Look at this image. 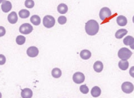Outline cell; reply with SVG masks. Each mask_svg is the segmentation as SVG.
Instances as JSON below:
<instances>
[{
	"label": "cell",
	"instance_id": "16",
	"mask_svg": "<svg viewBox=\"0 0 134 98\" xmlns=\"http://www.w3.org/2000/svg\"><path fill=\"white\" fill-rule=\"evenodd\" d=\"M57 9L58 12L60 13L65 14L67 12L68 8L66 4L62 3L58 5Z\"/></svg>",
	"mask_w": 134,
	"mask_h": 98
},
{
	"label": "cell",
	"instance_id": "11",
	"mask_svg": "<svg viewBox=\"0 0 134 98\" xmlns=\"http://www.w3.org/2000/svg\"><path fill=\"white\" fill-rule=\"evenodd\" d=\"M7 19L9 22L12 24L16 23L18 20V17L16 12H12L8 15Z\"/></svg>",
	"mask_w": 134,
	"mask_h": 98
},
{
	"label": "cell",
	"instance_id": "6",
	"mask_svg": "<svg viewBox=\"0 0 134 98\" xmlns=\"http://www.w3.org/2000/svg\"><path fill=\"white\" fill-rule=\"evenodd\" d=\"M121 87L124 92L127 94H130L133 90V85L132 83L130 82H124L122 84Z\"/></svg>",
	"mask_w": 134,
	"mask_h": 98
},
{
	"label": "cell",
	"instance_id": "13",
	"mask_svg": "<svg viewBox=\"0 0 134 98\" xmlns=\"http://www.w3.org/2000/svg\"><path fill=\"white\" fill-rule=\"evenodd\" d=\"M116 21L118 24L120 26H125L127 23L126 18L122 15H120L117 17Z\"/></svg>",
	"mask_w": 134,
	"mask_h": 98
},
{
	"label": "cell",
	"instance_id": "14",
	"mask_svg": "<svg viewBox=\"0 0 134 98\" xmlns=\"http://www.w3.org/2000/svg\"><path fill=\"white\" fill-rule=\"evenodd\" d=\"M93 68L94 70L97 73H100L103 70V64L102 62L99 61H97L94 63Z\"/></svg>",
	"mask_w": 134,
	"mask_h": 98
},
{
	"label": "cell",
	"instance_id": "26",
	"mask_svg": "<svg viewBox=\"0 0 134 98\" xmlns=\"http://www.w3.org/2000/svg\"><path fill=\"white\" fill-rule=\"evenodd\" d=\"M58 21L59 24L63 25L66 23L67 21V19L65 16H61L58 18Z\"/></svg>",
	"mask_w": 134,
	"mask_h": 98
},
{
	"label": "cell",
	"instance_id": "5",
	"mask_svg": "<svg viewBox=\"0 0 134 98\" xmlns=\"http://www.w3.org/2000/svg\"><path fill=\"white\" fill-rule=\"evenodd\" d=\"M111 12L108 8L104 7L102 8L100 10L99 16L100 19L104 20L106 18H108L111 15Z\"/></svg>",
	"mask_w": 134,
	"mask_h": 98
},
{
	"label": "cell",
	"instance_id": "9",
	"mask_svg": "<svg viewBox=\"0 0 134 98\" xmlns=\"http://www.w3.org/2000/svg\"><path fill=\"white\" fill-rule=\"evenodd\" d=\"M12 6L11 3L9 1H6L3 2L1 5L2 11L5 13H7L11 10Z\"/></svg>",
	"mask_w": 134,
	"mask_h": 98
},
{
	"label": "cell",
	"instance_id": "1",
	"mask_svg": "<svg viewBox=\"0 0 134 98\" xmlns=\"http://www.w3.org/2000/svg\"><path fill=\"white\" fill-rule=\"evenodd\" d=\"M98 23L94 20H90L87 21L85 25V30L89 35L93 36L96 34L99 30Z\"/></svg>",
	"mask_w": 134,
	"mask_h": 98
},
{
	"label": "cell",
	"instance_id": "22",
	"mask_svg": "<svg viewBox=\"0 0 134 98\" xmlns=\"http://www.w3.org/2000/svg\"><path fill=\"white\" fill-rule=\"evenodd\" d=\"M52 75L55 78H59L62 75V72L59 68H55L52 71Z\"/></svg>",
	"mask_w": 134,
	"mask_h": 98
},
{
	"label": "cell",
	"instance_id": "30",
	"mask_svg": "<svg viewBox=\"0 0 134 98\" xmlns=\"http://www.w3.org/2000/svg\"><path fill=\"white\" fill-rule=\"evenodd\" d=\"M5 0H0V3L2 2H3Z\"/></svg>",
	"mask_w": 134,
	"mask_h": 98
},
{
	"label": "cell",
	"instance_id": "25",
	"mask_svg": "<svg viewBox=\"0 0 134 98\" xmlns=\"http://www.w3.org/2000/svg\"><path fill=\"white\" fill-rule=\"evenodd\" d=\"M80 91L83 94H87L89 92V89L86 84L81 85L80 88Z\"/></svg>",
	"mask_w": 134,
	"mask_h": 98
},
{
	"label": "cell",
	"instance_id": "24",
	"mask_svg": "<svg viewBox=\"0 0 134 98\" xmlns=\"http://www.w3.org/2000/svg\"><path fill=\"white\" fill-rule=\"evenodd\" d=\"M34 5L35 3L33 0H26L25 2V5L27 8H32Z\"/></svg>",
	"mask_w": 134,
	"mask_h": 98
},
{
	"label": "cell",
	"instance_id": "27",
	"mask_svg": "<svg viewBox=\"0 0 134 98\" xmlns=\"http://www.w3.org/2000/svg\"><path fill=\"white\" fill-rule=\"evenodd\" d=\"M6 58L3 55L0 54V65L4 64L6 62Z\"/></svg>",
	"mask_w": 134,
	"mask_h": 98
},
{
	"label": "cell",
	"instance_id": "21",
	"mask_svg": "<svg viewBox=\"0 0 134 98\" xmlns=\"http://www.w3.org/2000/svg\"><path fill=\"white\" fill-rule=\"evenodd\" d=\"M19 15L20 17L22 18H26L29 17L30 12L26 9H22L19 12Z\"/></svg>",
	"mask_w": 134,
	"mask_h": 98
},
{
	"label": "cell",
	"instance_id": "20",
	"mask_svg": "<svg viewBox=\"0 0 134 98\" xmlns=\"http://www.w3.org/2000/svg\"><path fill=\"white\" fill-rule=\"evenodd\" d=\"M30 21L34 25H38L40 24L41 20L40 17L38 15H35L31 17Z\"/></svg>",
	"mask_w": 134,
	"mask_h": 98
},
{
	"label": "cell",
	"instance_id": "3",
	"mask_svg": "<svg viewBox=\"0 0 134 98\" xmlns=\"http://www.w3.org/2000/svg\"><path fill=\"white\" fill-rule=\"evenodd\" d=\"M43 23L45 27L47 28H50L53 26L55 25V19L51 15H46L43 18Z\"/></svg>",
	"mask_w": 134,
	"mask_h": 98
},
{
	"label": "cell",
	"instance_id": "4",
	"mask_svg": "<svg viewBox=\"0 0 134 98\" xmlns=\"http://www.w3.org/2000/svg\"><path fill=\"white\" fill-rule=\"evenodd\" d=\"M33 30L32 26L27 23H24L21 25L19 28V31L21 34H27L31 32Z\"/></svg>",
	"mask_w": 134,
	"mask_h": 98
},
{
	"label": "cell",
	"instance_id": "7",
	"mask_svg": "<svg viewBox=\"0 0 134 98\" xmlns=\"http://www.w3.org/2000/svg\"><path fill=\"white\" fill-rule=\"evenodd\" d=\"M72 79L75 83L77 84H80L84 82L85 77L82 73L77 72L74 74Z\"/></svg>",
	"mask_w": 134,
	"mask_h": 98
},
{
	"label": "cell",
	"instance_id": "2",
	"mask_svg": "<svg viewBox=\"0 0 134 98\" xmlns=\"http://www.w3.org/2000/svg\"><path fill=\"white\" fill-rule=\"evenodd\" d=\"M132 52L129 49L122 47L119 50L118 55L119 57L123 60H127L129 59L132 54Z\"/></svg>",
	"mask_w": 134,
	"mask_h": 98
},
{
	"label": "cell",
	"instance_id": "12",
	"mask_svg": "<svg viewBox=\"0 0 134 98\" xmlns=\"http://www.w3.org/2000/svg\"><path fill=\"white\" fill-rule=\"evenodd\" d=\"M21 95L24 98H30L32 96L33 92L32 90L28 88H25L21 89Z\"/></svg>",
	"mask_w": 134,
	"mask_h": 98
},
{
	"label": "cell",
	"instance_id": "23",
	"mask_svg": "<svg viewBox=\"0 0 134 98\" xmlns=\"http://www.w3.org/2000/svg\"><path fill=\"white\" fill-rule=\"evenodd\" d=\"M25 37L21 35L18 36L16 39V43L20 45L24 44L25 41Z\"/></svg>",
	"mask_w": 134,
	"mask_h": 98
},
{
	"label": "cell",
	"instance_id": "29",
	"mask_svg": "<svg viewBox=\"0 0 134 98\" xmlns=\"http://www.w3.org/2000/svg\"><path fill=\"white\" fill-rule=\"evenodd\" d=\"M133 66L131 68L130 70L129 71L130 74L131 76H132L133 77Z\"/></svg>",
	"mask_w": 134,
	"mask_h": 98
},
{
	"label": "cell",
	"instance_id": "17",
	"mask_svg": "<svg viewBox=\"0 0 134 98\" xmlns=\"http://www.w3.org/2000/svg\"><path fill=\"white\" fill-rule=\"evenodd\" d=\"M101 93V90L99 87L95 86L93 87L91 90L92 95L94 97L99 96Z\"/></svg>",
	"mask_w": 134,
	"mask_h": 98
},
{
	"label": "cell",
	"instance_id": "19",
	"mask_svg": "<svg viewBox=\"0 0 134 98\" xmlns=\"http://www.w3.org/2000/svg\"><path fill=\"white\" fill-rule=\"evenodd\" d=\"M128 62L126 60H121L119 62L118 66L119 68L122 70H126L129 66Z\"/></svg>",
	"mask_w": 134,
	"mask_h": 98
},
{
	"label": "cell",
	"instance_id": "31",
	"mask_svg": "<svg viewBox=\"0 0 134 98\" xmlns=\"http://www.w3.org/2000/svg\"><path fill=\"white\" fill-rule=\"evenodd\" d=\"M2 94L0 92V98H1L2 97Z\"/></svg>",
	"mask_w": 134,
	"mask_h": 98
},
{
	"label": "cell",
	"instance_id": "28",
	"mask_svg": "<svg viewBox=\"0 0 134 98\" xmlns=\"http://www.w3.org/2000/svg\"><path fill=\"white\" fill-rule=\"evenodd\" d=\"M6 33L5 30L3 27L0 26V37L4 36Z\"/></svg>",
	"mask_w": 134,
	"mask_h": 98
},
{
	"label": "cell",
	"instance_id": "8",
	"mask_svg": "<svg viewBox=\"0 0 134 98\" xmlns=\"http://www.w3.org/2000/svg\"><path fill=\"white\" fill-rule=\"evenodd\" d=\"M39 50L35 46L29 47L27 50V53L30 57H36L38 54Z\"/></svg>",
	"mask_w": 134,
	"mask_h": 98
},
{
	"label": "cell",
	"instance_id": "10",
	"mask_svg": "<svg viewBox=\"0 0 134 98\" xmlns=\"http://www.w3.org/2000/svg\"><path fill=\"white\" fill-rule=\"evenodd\" d=\"M123 43L126 45H129L131 48L134 49V40L132 36H128L125 37L123 40Z\"/></svg>",
	"mask_w": 134,
	"mask_h": 98
},
{
	"label": "cell",
	"instance_id": "18",
	"mask_svg": "<svg viewBox=\"0 0 134 98\" xmlns=\"http://www.w3.org/2000/svg\"><path fill=\"white\" fill-rule=\"evenodd\" d=\"M127 32V30L126 29H120L116 32L115 35V37L117 39H121L126 35Z\"/></svg>",
	"mask_w": 134,
	"mask_h": 98
},
{
	"label": "cell",
	"instance_id": "15",
	"mask_svg": "<svg viewBox=\"0 0 134 98\" xmlns=\"http://www.w3.org/2000/svg\"><path fill=\"white\" fill-rule=\"evenodd\" d=\"M80 55L82 59L86 60L90 58L91 56V53L88 50L85 49L81 51Z\"/></svg>",
	"mask_w": 134,
	"mask_h": 98
}]
</instances>
